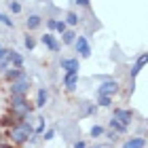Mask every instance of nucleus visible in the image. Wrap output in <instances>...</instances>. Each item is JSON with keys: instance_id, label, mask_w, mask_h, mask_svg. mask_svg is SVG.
<instances>
[{"instance_id": "obj_1", "label": "nucleus", "mask_w": 148, "mask_h": 148, "mask_svg": "<svg viewBox=\"0 0 148 148\" xmlns=\"http://www.w3.org/2000/svg\"><path fill=\"white\" fill-rule=\"evenodd\" d=\"M32 133H34V127H32L30 121H21L19 125H13V127H11V138H13V142H25V140H30Z\"/></svg>"}, {"instance_id": "obj_2", "label": "nucleus", "mask_w": 148, "mask_h": 148, "mask_svg": "<svg viewBox=\"0 0 148 148\" xmlns=\"http://www.w3.org/2000/svg\"><path fill=\"white\" fill-rule=\"evenodd\" d=\"M11 112H13V116H17V119H25V116H30L32 106L28 104V99H25V97H13Z\"/></svg>"}, {"instance_id": "obj_3", "label": "nucleus", "mask_w": 148, "mask_h": 148, "mask_svg": "<svg viewBox=\"0 0 148 148\" xmlns=\"http://www.w3.org/2000/svg\"><path fill=\"white\" fill-rule=\"evenodd\" d=\"M28 89H30V78L25 76V74H23L19 80L11 83V95H13V97H25Z\"/></svg>"}, {"instance_id": "obj_4", "label": "nucleus", "mask_w": 148, "mask_h": 148, "mask_svg": "<svg viewBox=\"0 0 148 148\" xmlns=\"http://www.w3.org/2000/svg\"><path fill=\"white\" fill-rule=\"evenodd\" d=\"M119 91V83L116 80H106V83H102L97 87V95H112V93H116Z\"/></svg>"}, {"instance_id": "obj_5", "label": "nucleus", "mask_w": 148, "mask_h": 148, "mask_svg": "<svg viewBox=\"0 0 148 148\" xmlns=\"http://www.w3.org/2000/svg\"><path fill=\"white\" fill-rule=\"evenodd\" d=\"M74 47H76V51H78L83 57H89V55H91V47H89V42H87L85 36H78L76 40H74Z\"/></svg>"}, {"instance_id": "obj_6", "label": "nucleus", "mask_w": 148, "mask_h": 148, "mask_svg": "<svg viewBox=\"0 0 148 148\" xmlns=\"http://www.w3.org/2000/svg\"><path fill=\"white\" fill-rule=\"evenodd\" d=\"M112 119H116L121 125L129 127L131 119H133V114H131V110H123V108H119V110H114V116H112Z\"/></svg>"}, {"instance_id": "obj_7", "label": "nucleus", "mask_w": 148, "mask_h": 148, "mask_svg": "<svg viewBox=\"0 0 148 148\" xmlns=\"http://www.w3.org/2000/svg\"><path fill=\"white\" fill-rule=\"evenodd\" d=\"M148 64V53H142V55L138 57V62L133 64V68H131V78H136L140 72H142V68Z\"/></svg>"}, {"instance_id": "obj_8", "label": "nucleus", "mask_w": 148, "mask_h": 148, "mask_svg": "<svg viewBox=\"0 0 148 148\" xmlns=\"http://www.w3.org/2000/svg\"><path fill=\"white\" fill-rule=\"evenodd\" d=\"M62 70L66 74H78V59H62Z\"/></svg>"}, {"instance_id": "obj_9", "label": "nucleus", "mask_w": 148, "mask_h": 148, "mask_svg": "<svg viewBox=\"0 0 148 148\" xmlns=\"http://www.w3.org/2000/svg\"><path fill=\"white\" fill-rule=\"evenodd\" d=\"M23 70L21 68H9V70H6L4 72V76H6V80H11V83H15V80H19V78H21L23 76Z\"/></svg>"}, {"instance_id": "obj_10", "label": "nucleus", "mask_w": 148, "mask_h": 148, "mask_svg": "<svg viewBox=\"0 0 148 148\" xmlns=\"http://www.w3.org/2000/svg\"><path fill=\"white\" fill-rule=\"evenodd\" d=\"M40 40H42V45H45V47H49L51 51H59V42L55 40V36H53V34H45Z\"/></svg>"}, {"instance_id": "obj_11", "label": "nucleus", "mask_w": 148, "mask_h": 148, "mask_svg": "<svg viewBox=\"0 0 148 148\" xmlns=\"http://www.w3.org/2000/svg\"><path fill=\"white\" fill-rule=\"evenodd\" d=\"M146 146V138H129L123 144V148H144Z\"/></svg>"}, {"instance_id": "obj_12", "label": "nucleus", "mask_w": 148, "mask_h": 148, "mask_svg": "<svg viewBox=\"0 0 148 148\" xmlns=\"http://www.w3.org/2000/svg\"><path fill=\"white\" fill-rule=\"evenodd\" d=\"M76 85H78V74H66L64 76V87L66 89H76Z\"/></svg>"}, {"instance_id": "obj_13", "label": "nucleus", "mask_w": 148, "mask_h": 148, "mask_svg": "<svg viewBox=\"0 0 148 148\" xmlns=\"http://www.w3.org/2000/svg\"><path fill=\"white\" fill-rule=\"evenodd\" d=\"M40 23H42V17H40V15H30L28 19H25V25H28V30H36Z\"/></svg>"}, {"instance_id": "obj_14", "label": "nucleus", "mask_w": 148, "mask_h": 148, "mask_svg": "<svg viewBox=\"0 0 148 148\" xmlns=\"http://www.w3.org/2000/svg\"><path fill=\"white\" fill-rule=\"evenodd\" d=\"M47 97H49L47 89H38V93H36V106L38 108H42V106L47 104Z\"/></svg>"}, {"instance_id": "obj_15", "label": "nucleus", "mask_w": 148, "mask_h": 148, "mask_svg": "<svg viewBox=\"0 0 148 148\" xmlns=\"http://www.w3.org/2000/svg\"><path fill=\"white\" fill-rule=\"evenodd\" d=\"M110 127H112L114 131H119V133H125V131H127V127H125V125H121L116 119H110Z\"/></svg>"}, {"instance_id": "obj_16", "label": "nucleus", "mask_w": 148, "mask_h": 148, "mask_svg": "<svg viewBox=\"0 0 148 148\" xmlns=\"http://www.w3.org/2000/svg\"><path fill=\"white\" fill-rule=\"evenodd\" d=\"M62 36H64V42H66V45H72V42H74V40H76V38H74V36H76V34H74V32H72V30H66V32H64V34H62Z\"/></svg>"}, {"instance_id": "obj_17", "label": "nucleus", "mask_w": 148, "mask_h": 148, "mask_svg": "<svg viewBox=\"0 0 148 148\" xmlns=\"http://www.w3.org/2000/svg\"><path fill=\"white\" fill-rule=\"evenodd\" d=\"M78 23V15L76 13H68L66 15V25H76Z\"/></svg>"}, {"instance_id": "obj_18", "label": "nucleus", "mask_w": 148, "mask_h": 148, "mask_svg": "<svg viewBox=\"0 0 148 148\" xmlns=\"http://www.w3.org/2000/svg\"><path fill=\"white\" fill-rule=\"evenodd\" d=\"M23 45H25V49H28V51H32V49H34V47H36V40L32 38V36H25Z\"/></svg>"}, {"instance_id": "obj_19", "label": "nucleus", "mask_w": 148, "mask_h": 148, "mask_svg": "<svg viewBox=\"0 0 148 148\" xmlns=\"http://www.w3.org/2000/svg\"><path fill=\"white\" fill-rule=\"evenodd\" d=\"M99 106H104V108H108V106H112V99L108 95H99Z\"/></svg>"}, {"instance_id": "obj_20", "label": "nucleus", "mask_w": 148, "mask_h": 148, "mask_svg": "<svg viewBox=\"0 0 148 148\" xmlns=\"http://www.w3.org/2000/svg\"><path fill=\"white\" fill-rule=\"evenodd\" d=\"M9 6H11V11H13V13H21V4H19L17 0H11Z\"/></svg>"}, {"instance_id": "obj_21", "label": "nucleus", "mask_w": 148, "mask_h": 148, "mask_svg": "<svg viewBox=\"0 0 148 148\" xmlns=\"http://www.w3.org/2000/svg\"><path fill=\"white\" fill-rule=\"evenodd\" d=\"M55 30H57V32H62V34H64L66 30H68V25H66L64 19H62V21H55Z\"/></svg>"}, {"instance_id": "obj_22", "label": "nucleus", "mask_w": 148, "mask_h": 148, "mask_svg": "<svg viewBox=\"0 0 148 148\" xmlns=\"http://www.w3.org/2000/svg\"><path fill=\"white\" fill-rule=\"evenodd\" d=\"M102 133H104V129H102V127H99V125L91 127V136H93V138H99V136H102Z\"/></svg>"}, {"instance_id": "obj_23", "label": "nucleus", "mask_w": 148, "mask_h": 148, "mask_svg": "<svg viewBox=\"0 0 148 148\" xmlns=\"http://www.w3.org/2000/svg\"><path fill=\"white\" fill-rule=\"evenodd\" d=\"M0 21H2L4 25H9V28H13V19H9L4 13H0Z\"/></svg>"}, {"instance_id": "obj_24", "label": "nucleus", "mask_w": 148, "mask_h": 148, "mask_svg": "<svg viewBox=\"0 0 148 148\" xmlns=\"http://www.w3.org/2000/svg\"><path fill=\"white\" fill-rule=\"evenodd\" d=\"M53 138H55V131H53V129H49L45 133V140H53Z\"/></svg>"}, {"instance_id": "obj_25", "label": "nucleus", "mask_w": 148, "mask_h": 148, "mask_svg": "<svg viewBox=\"0 0 148 148\" xmlns=\"http://www.w3.org/2000/svg\"><path fill=\"white\" fill-rule=\"evenodd\" d=\"M47 25H49L51 30H55V19H47Z\"/></svg>"}, {"instance_id": "obj_26", "label": "nucleus", "mask_w": 148, "mask_h": 148, "mask_svg": "<svg viewBox=\"0 0 148 148\" xmlns=\"http://www.w3.org/2000/svg\"><path fill=\"white\" fill-rule=\"evenodd\" d=\"M78 6H89V0H76Z\"/></svg>"}, {"instance_id": "obj_27", "label": "nucleus", "mask_w": 148, "mask_h": 148, "mask_svg": "<svg viewBox=\"0 0 148 148\" xmlns=\"http://www.w3.org/2000/svg\"><path fill=\"white\" fill-rule=\"evenodd\" d=\"M74 148H87L85 142H74Z\"/></svg>"}, {"instance_id": "obj_28", "label": "nucleus", "mask_w": 148, "mask_h": 148, "mask_svg": "<svg viewBox=\"0 0 148 148\" xmlns=\"http://www.w3.org/2000/svg\"><path fill=\"white\" fill-rule=\"evenodd\" d=\"M0 148H9V146H0Z\"/></svg>"}, {"instance_id": "obj_29", "label": "nucleus", "mask_w": 148, "mask_h": 148, "mask_svg": "<svg viewBox=\"0 0 148 148\" xmlns=\"http://www.w3.org/2000/svg\"><path fill=\"white\" fill-rule=\"evenodd\" d=\"M93 148H99V146H93Z\"/></svg>"}]
</instances>
